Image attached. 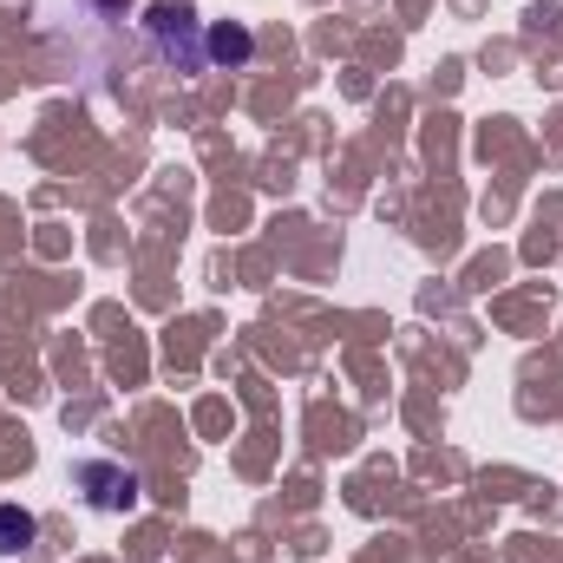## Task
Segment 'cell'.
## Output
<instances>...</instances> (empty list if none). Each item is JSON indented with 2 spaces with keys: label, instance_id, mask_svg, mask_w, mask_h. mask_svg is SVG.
<instances>
[{
  "label": "cell",
  "instance_id": "cell-2",
  "mask_svg": "<svg viewBox=\"0 0 563 563\" xmlns=\"http://www.w3.org/2000/svg\"><path fill=\"white\" fill-rule=\"evenodd\" d=\"M250 53H256L250 26H236V20H217V26H210V59H217V66H243Z\"/></svg>",
  "mask_w": 563,
  "mask_h": 563
},
{
  "label": "cell",
  "instance_id": "cell-3",
  "mask_svg": "<svg viewBox=\"0 0 563 563\" xmlns=\"http://www.w3.org/2000/svg\"><path fill=\"white\" fill-rule=\"evenodd\" d=\"M33 531H40V525H33V511L0 505V551H7V558H13V551H26V544H33Z\"/></svg>",
  "mask_w": 563,
  "mask_h": 563
},
{
  "label": "cell",
  "instance_id": "cell-1",
  "mask_svg": "<svg viewBox=\"0 0 563 563\" xmlns=\"http://www.w3.org/2000/svg\"><path fill=\"white\" fill-rule=\"evenodd\" d=\"M79 485H112V492H92V505H106V511H132V505H139V478H132V472L79 465Z\"/></svg>",
  "mask_w": 563,
  "mask_h": 563
}]
</instances>
